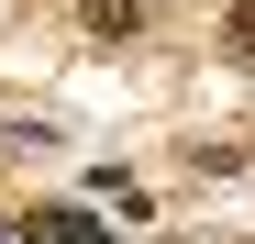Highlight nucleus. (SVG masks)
I'll return each instance as SVG.
<instances>
[{
  "instance_id": "obj_1",
  "label": "nucleus",
  "mask_w": 255,
  "mask_h": 244,
  "mask_svg": "<svg viewBox=\"0 0 255 244\" xmlns=\"http://www.w3.org/2000/svg\"><path fill=\"white\" fill-rule=\"evenodd\" d=\"M222 45H233V56L255 67V0H233V11H222Z\"/></svg>"
}]
</instances>
